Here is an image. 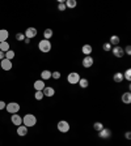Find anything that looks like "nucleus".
<instances>
[{"instance_id":"obj_8","label":"nucleus","mask_w":131,"mask_h":146,"mask_svg":"<svg viewBox=\"0 0 131 146\" xmlns=\"http://www.w3.org/2000/svg\"><path fill=\"white\" fill-rule=\"evenodd\" d=\"M93 63H95V60H93L92 56H84V59H83V61H81L84 68H91L92 65H93Z\"/></svg>"},{"instance_id":"obj_33","label":"nucleus","mask_w":131,"mask_h":146,"mask_svg":"<svg viewBox=\"0 0 131 146\" xmlns=\"http://www.w3.org/2000/svg\"><path fill=\"white\" fill-rule=\"evenodd\" d=\"M123 51H125L126 55H128V56H130V55H131V46H126Z\"/></svg>"},{"instance_id":"obj_16","label":"nucleus","mask_w":131,"mask_h":146,"mask_svg":"<svg viewBox=\"0 0 131 146\" xmlns=\"http://www.w3.org/2000/svg\"><path fill=\"white\" fill-rule=\"evenodd\" d=\"M45 82L42 81V80H37L36 82H34V89H36V91H42L43 89H45Z\"/></svg>"},{"instance_id":"obj_3","label":"nucleus","mask_w":131,"mask_h":146,"mask_svg":"<svg viewBox=\"0 0 131 146\" xmlns=\"http://www.w3.org/2000/svg\"><path fill=\"white\" fill-rule=\"evenodd\" d=\"M20 108H21V107H20V104H18L17 102H9V103L5 106V110L9 113H12V115L13 113H18Z\"/></svg>"},{"instance_id":"obj_7","label":"nucleus","mask_w":131,"mask_h":146,"mask_svg":"<svg viewBox=\"0 0 131 146\" xmlns=\"http://www.w3.org/2000/svg\"><path fill=\"white\" fill-rule=\"evenodd\" d=\"M112 52H113V55L116 56V58H123V55H125L123 47H121V46H116V47H113V48H112Z\"/></svg>"},{"instance_id":"obj_12","label":"nucleus","mask_w":131,"mask_h":146,"mask_svg":"<svg viewBox=\"0 0 131 146\" xmlns=\"http://www.w3.org/2000/svg\"><path fill=\"white\" fill-rule=\"evenodd\" d=\"M42 93H43V95H45V97L51 98V97H54V95H55V89L51 88V86H45V89L42 90Z\"/></svg>"},{"instance_id":"obj_23","label":"nucleus","mask_w":131,"mask_h":146,"mask_svg":"<svg viewBox=\"0 0 131 146\" xmlns=\"http://www.w3.org/2000/svg\"><path fill=\"white\" fill-rule=\"evenodd\" d=\"M79 86L81 89H87L89 86V81H88V78H80V81H79Z\"/></svg>"},{"instance_id":"obj_30","label":"nucleus","mask_w":131,"mask_h":146,"mask_svg":"<svg viewBox=\"0 0 131 146\" xmlns=\"http://www.w3.org/2000/svg\"><path fill=\"white\" fill-rule=\"evenodd\" d=\"M102 48H104V51L110 52V51H112V48H113V46L110 44L109 42H106V43H104V46H102Z\"/></svg>"},{"instance_id":"obj_32","label":"nucleus","mask_w":131,"mask_h":146,"mask_svg":"<svg viewBox=\"0 0 131 146\" xmlns=\"http://www.w3.org/2000/svg\"><path fill=\"white\" fill-rule=\"evenodd\" d=\"M25 38H26V36H25L24 33H17V34H16V39L20 40V42H24Z\"/></svg>"},{"instance_id":"obj_37","label":"nucleus","mask_w":131,"mask_h":146,"mask_svg":"<svg viewBox=\"0 0 131 146\" xmlns=\"http://www.w3.org/2000/svg\"><path fill=\"white\" fill-rule=\"evenodd\" d=\"M24 43H26V44H29V43H30V39H29V38H25V39H24Z\"/></svg>"},{"instance_id":"obj_4","label":"nucleus","mask_w":131,"mask_h":146,"mask_svg":"<svg viewBox=\"0 0 131 146\" xmlns=\"http://www.w3.org/2000/svg\"><path fill=\"white\" fill-rule=\"evenodd\" d=\"M80 74L77 72H71V73H68V76H67V81H68V84H71V85H76V84H79V81H80Z\"/></svg>"},{"instance_id":"obj_15","label":"nucleus","mask_w":131,"mask_h":146,"mask_svg":"<svg viewBox=\"0 0 131 146\" xmlns=\"http://www.w3.org/2000/svg\"><path fill=\"white\" fill-rule=\"evenodd\" d=\"M123 73L122 72H117L113 74V81L116 82V84H121V82H123Z\"/></svg>"},{"instance_id":"obj_6","label":"nucleus","mask_w":131,"mask_h":146,"mask_svg":"<svg viewBox=\"0 0 131 146\" xmlns=\"http://www.w3.org/2000/svg\"><path fill=\"white\" fill-rule=\"evenodd\" d=\"M0 65H1V69L3 70H11L13 67L12 60H8V59H3V60L0 61Z\"/></svg>"},{"instance_id":"obj_24","label":"nucleus","mask_w":131,"mask_h":146,"mask_svg":"<svg viewBox=\"0 0 131 146\" xmlns=\"http://www.w3.org/2000/svg\"><path fill=\"white\" fill-rule=\"evenodd\" d=\"M11 50V47H9V43L8 42H1L0 43V51H3L4 54H5L7 51H9Z\"/></svg>"},{"instance_id":"obj_2","label":"nucleus","mask_w":131,"mask_h":146,"mask_svg":"<svg viewBox=\"0 0 131 146\" xmlns=\"http://www.w3.org/2000/svg\"><path fill=\"white\" fill-rule=\"evenodd\" d=\"M38 48H40L41 52L47 54V52H50V51H51V48H52L51 42H50V40H46V39L40 40V43H38Z\"/></svg>"},{"instance_id":"obj_5","label":"nucleus","mask_w":131,"mask_h":146,"mask_svg":"<svg viewBox=\"0 0 131 146\" xmlns=\"http://www.w3.org/2000/svg\"><path fill=\"white\" fill-rule=\"evenodd\" d=\"M56 128H58V131L60 132V133H67V132H70L71 127L67 120H60V121L58 123V125H56Z\"/></svg>"},{"instance_id":"obj_31","label":"nucleus","mask_w":131,"mask_h":146,"mask_svg":"<svg viewBox=\"0 0 131 146\" xmlns=\"http://www.w3.org/2000/svg\"><path fill=\"white\" fill-rule=\"evenodd\" d=\"M60 76H62V73L58 72V70L51 72V78H54V80H59V78H60Z\"/></svg>"},{"instance_id":"obj_36","label":"nucleus","mask_w":131,"mask_h":146,"mask_svg":"<svg viewBox=\"0 0 131 146\" xmlns=\"http://www.w3.org/2000/svg\"><path fill=\"white\" fill-rule=\"evenodd\" d=\"M125 137H126V138H127V140H130V138H131V132H130V131H128V132H126Z\"/></svg>"},{"instance_id":"obj_34","label":"nucleus","mask_w":131,"mask_h":146,"mask_svg":"<svg viewBox=\"0 0 131 146\" xmlns=\"http://www.w3.org/2000/svg\"><path fill=\"white\" fill-rule=\"evenodd\" d=\"M5 106H7L5 102H4V100H0V111H1V110H5Z\"/></svg>"},{"instance_id":"obj_18","label":"nucleus","mask_w":131,"mask_h":146,"mask_svg":"<svg viewBox=\"0 0 131 146\" xmlns=\"http://www.w3.org/2000/svg\"><path fill=\"white\" fill-rule=\"evenodd\" d=\"M52 35H54L52 29H46V30L43 31V39H46V40H50L52 38Z\"/></svg>"},{"instance_id":"obj_9","label":"nucleus","mask_w":131,"mask_h":146,"mask_svg":"<svg viewBox=\"0 0 131 146\" xmlns=\"http://www.w3.org/2000/svg\"><path fill=\"white\" fill-rule=\"evenodd\" d=\"M98 136H100V138L107 140V138H110V136H112V131H110L109 128H104V129H101V131L98 132Z\"/></svg>"},{"instance_id":"obj_21","label":"nucleus","mask_w":131,"mask_h":146,"mask_svg":"<svg viewBox=\"0 0 131 146\" xmlns=\"http://www.w3.org/2000/svg\"><path fill=\"white\" fill-rule=\"evenodd\" d=\"M41 78H42V81H45V80H50L51 78V72H50L49 69L42 70V73H41Z\"/></svg>"},{"instance_id":"obj_1","label":"nucleus","mask_w":131,"mask_h":146,"mask_svg":"<svg viewBox=\"0 0 131 146\" xmlns=\"http://www.w3.org/2000/svg\"><path fill=\"white\" fill-rule=\"evenodd\" d=\"M37 124V117L33 113H26V115L22 117V125H25L26 128H32Z\"/></svg>"},{"instance_id":"obj_29","label":"nucleus","mask_w":131,"mask_h":146,"mask_svg":"<svg viewBox=\"0 0 131 146\" xmlns=\"http://www.w3.org/2000/svg\"><path fill=\"white\" fill-rule=\"evenodd\" d=\"M34 98H36L37 100H42L43 98H45V95H43L42 91H36V94H34Z\"/></svg>"},{"instance_id":"obj_13","label":"nucleus","mask_w":131,"mask_h":146,"mask_svg":"<svg viewBox=\"0 0 131 146\" xmlns=\"http://www.w3.org/2000/svg\"><path fill=\"white\" fill-rule=\"evenodd\" d=\"M81 52L85 56H92V52H93V47L91 44H84L81 47Z\"/></svg>"},{"instance_id":"obj_35","label":"nucleus","mask_w":131,"mask_h":146,"mask_svg":"<svg viewBox=\"0 0 131 146\" xmlns=\"http://www.w3.org/2000/svg\"><path fill=\"white\" fill-rule=\"evenodd\" d=\"M3 59H5V54L3 51H0V61L3 60Z\"/></svg>"},{"instance_id":"obj_28","label":"nucleus","mask_w":131,"mask_h":146,"mask_svg":"<svg viewBox=\"0 0 131 146\" xmlns=\"http://www.w3.org/2000/svg\"><path fill=\"white\" fill-rule=\"evenodd\" d=\"M66 4H64V0H59V4H58V11H60V12H64L66 11Z\"/></svg>"},{"instance_id":"obj_10","label":"nucleus","mask_w":131,"mask_h":146,"mask_svg":"<svg viewBox=\"0 0 131 146\" xmlns=\"http://www.w3.org/2000/svg\"><path fill=\"white\" fill-rule=\"evenodd\" d=\"M25 36L26 38H29V39H32V38H34V36H37V29L36 27H28L26 30H25Z\"/></svg>"},{"instance_id":"obj_14","label":"nucleus","mask_w":131,"mask_h":146,"mask_svg":"<svg viewBox=\"0 0 131 146\" xmlns=\"http://www.w3.org/2000/svg\"><path fill=\"white\" fill-rule=\"evenodd\" d=\"M8 36H9V31L7 30V29H1V30H0V43L7 42V40H8Z\"/></svg>"},{"instance_id":"obj_11","label":"nucleus","mask_w":131,"mask_h":146,"mask_svg":"<svg viewBox=\"0 0 131 146\" xmlns=\"http://www.w3.org/2000/svg\"><path fill=\"white\" fill-rule=\"evenodd\" d=\"M11 121H12L13 125L20 127V125H22V117L20 115H17V113H13V115L11 116Z\"/></svg>"},{"instance_id":"obj_26","label":"nucleus","mask_w":131,"mask_h":146,"mask_svg":"<svg viewBox=\"0 0 131 146\" xmlns=\"http://www.w3.org/2000/svg\"><path fill=\"white\" fill-rule=\"evenodd\" d=\"M15 56H16V54H15V51H12V50H9V51L5 52V59H8V60H12Z\"/></svg>"},{"instance_id":"obj_17","label":"nucleus","mask_w":131,"mask_h":146,"mask_svg":"<svg viewBox=\"0 0 131 146\" xmlns=\"http://www.w3.org/2000/svg\"><path fill=\"white\" fill-rule=\"evenodd\" d=\"M16 133H17L20 137H25L26 136V133H28V128L25 127V125H20V127H17Z\"/></svg>"},{"instance_id":"obj_19","label":"nucleus","mask_w":131,"mask_h":146,"mask_svg":"<svg viewBox=\"0 0 131 146\" xmlns=\"http://www.w3.org/2000/svg\"><path fill=\"white\" fill-rule=\"evenodd\" d=\"M121 99H122V102H123V103H126V104L131 103V93H130V91H127V93H123Z\"/></svg>"},{"instance_id":"obj_22","label":"nucleus","mask_w":131,"mask_h":146,"mask_svg":"<svg viewBox=\"0 0 131 146\" xmlns=\"http://www.w3.org/2000/svg\"><path fill=\"white\" fill-rule=\"evenodd\" d=\"M64 4H66V8H75V7L77 5V3H76V0H66L64 1Z\"/></svg>"},{"instance_id":"obj_25","label":"nucleus","mask_w":131,"mask_h":146,"mask_svg":"<svg viewBox=\"0 0 131 146\" xmlns=\"http://www.w3.org/2000/svg\"><path fill=\"white\" fill-rule=\"evenodd\" d=\"M104 124H102V123L101 121H96L95 124H93V129H95V131H97V132H100L101 129H104Z\"/></svg>"},{"instance_id":"obj_27","label":"nucleus","mask_w":131,"mask_h":146,"mask_svg":"<svg viewBox=\"0 0 131 146\" xmlns=\"http://www.w3.org/2000/svg\"><path fill=\"white\" fill-rule=\"evenodd\" d=\"M123 78L127 80L128 82L131 81V69H130V68H127V69H126V72L123 73Z\"/></svg>"},{"instance_id":"obj_20","label":"nucleus","mask_w":131,"mask_h":146,"mask_svg":"<svg viewBox=\"0 0 131 146\" xmlns=\"http://www.w3.org/2000/svg\"><path fill=\"white\" fill-rule=\"evenodd\" d=\"M119 36L118 35H112L110 36V39H109V43L112 46H114V47H116V46H119Z\"/></svg>"}]
</instances>
